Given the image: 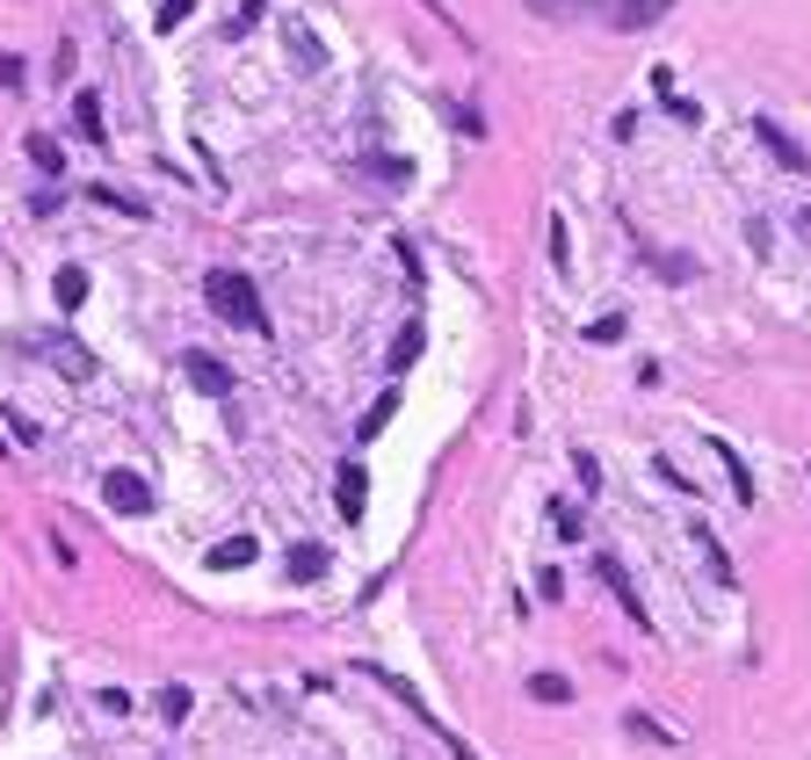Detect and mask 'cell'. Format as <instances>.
Segmentation results:
<instances>
[{
    "label": "cell",
    "mask_w": 811,
    "mask_h": 760,
    "mask_svg": "<svg viewBox=\"0 0 811 760\" xmlns=\"http://www.w3.org/2000/svg\"><path fill=\"white\" fill-rule=\"evenodd\" d=\"M182 370H189V384H196L204 398H232V370H224L210 348H189V355H182Z\"/></svg>",
    "instance_id": "cell-3"
},
{
    "label": "cell",
    "mask_w": 811,
    "mask_h": 760,
    "mask_svg": "<svg viewBox=\"0 0 811 760\" xmlns=\"http://www.w3.org/2000/svg\"><path fill=\"white\" fill-rule=\"evenodd\" d=\"M529 695L558 709V703H572V681H566V674H536V681H529Z\"/></svg>",
    "instance_id": "cell-17"
},
{
    "label": "cell",
    "mask_w": 811,
    "mask_h": 760,
    "mask_svg": "<svg viewBox=\"0 0 811 760\" xmlns=\"http://www.w3.org/2000/svg\"><path fill=\"white\" fill-rule=\"evenodd\" d=\"M414 355H420V327H406V333H398V348H392V370H406Z\"/></svg>",
    "instance_id": "cell-22"
},
{
    "label": "cell",
    "mask_w": 811,
    "mask_h": 760,
    "mask_svg": "<svg viewBox=\"0 0 811 760\" xmlns=\"http://www.w3.org/2000/svg\"><path fill=\"white\" fill-rule=\"evenodd\" d=\"M204 297H210V311H218V319H232L240 333H268V311H261L254 283H246L240 268H210V276H204Z\"/></svg>",
    "instance_id": "cell-1"
},
{
    "label": "cell",
    "mask_w": 811,
    "mask_h": 760,
    "mask_svg": "<svg viewBox=\"0 0 811 760\" xmlns=\"http://www.w3.org/2000/svg\"><path fill=\"white\" fill-rule=\"evenodd\" d=\"M551 268L572 276V240H566V218H551Z\"/></svg>",
    "instance_id": "cell-19"
},
{
    "label": "cell",
    "mask_w": 811,
    "mask_h": 760,
    "mask_svg": "<svg viewBox=\"0 0 811 760\" xmlns=\"http://www.w3.org/2000/svg\"><path fill=\"white\" fill-rule=\"evenodd\" d=\"M717 464H725V471H732V493H739V500H746V507H754V471H746V464H739V456H732V442H717Z\"/></svg>",
    "instance_id": "cell-16"
},
{
    "label": "cell",
    "mask_w": 811,
    "mask_h": 760,
    "mask_svg": "<svg viewBox=\"0 0 811 760\" xmlns=\"http://www.w3.org/2000/svg\"><path fill=\"white\" fill-rule=\"evenodd\" d=\"M73 123H80V139H95V145L109 139V123H102V102H95V95H73Z\"/></svg>",
    "instance_id": "cell-13"
},
{
    "label": "cell",
    "mask_w": 811,
    "mask_h": 760,
    "mask_svg": "<svg viewBox=\"0 0 811 760\" xmlns=\"http://www.w3.org/2000/svg\"><path fill=\"white\" fill-rule=\"evenodd\" d=\"M52 290H58V305H80V297H87V268H58V283H52Z\"/></svg>",
    "instance_id": "cell-18"
},
{
    "label": "cell",
    "mask_w": 811,
    "mask_h": 760,
    "mask_svg": "<svg viewBox=\"0 0 811 760\" xmlns=\"http://www.w3.org/2000/svg\"><path fill=\"white\" fill-rule=\"evenodd\" d=\"M529 15H551V22H602V0H529Z\"/></svg>",
    "instance_id": "cell-11"
},
{
    "label": "cell",
    "mask_w": 811,
    "mask_h": 760,
    "mask_svg": "<svg viewBox=\"0 0 811 760\" xmlns=\"http://www.w3.org/2000/svg\"><path fill=\"white\" fill-rule=\"evenodd\" d=\"M588 341H623V311H602V319L588 327Z\"/></svg>",
    "instance_id": "cell-23"
},
{
    "label": "cell",
    "mask_w": 811,
    "mask_h": 760,
    "mask_svg": "<svg viewBox=\"0 0 811 760\" xmlns=\"http://www.w3.org/2000/svg\"><path fill=\"white\" fill-rule=\"evenodd\" d=\"M36 355H44V363H58L73 384H87V377H95V355H87L80 341H36Z\"/></svg>",
    "instance_id": "cell-6"
},
{
    "label": "cell",
    "mask_w": 811,
    "mask_h": 760,
    "mask_svg": "<svg viewBox=\"0 0 811 760\" xmlns=\"http://www.w3.org/2000/svg\"><path fill=\"white\" fill-rule=\"evenodd\" d=\"M87 196H95V203H102V210H123V218H145V203H139V196H123L117 181H95V189H87Z\"/></svg>",
    "instance_id": "cell-15"
},
{
    "label": "cell",
    "mask_w": 811,
    "mask_h": 760,
    "mask_svg": "<svg viewBox=\"0 0 811 760\" xmlns=\"http://www.w3.org/2000/svg\"><path fill=\"white\" fill-rule=\"evenodd\" d=\"M327 543H291V558H283V572H291V580H327Z\"/></svg>",
    "instance_id": "cell-9"
},
{
    "label": "cell",
    "mask_w": 811,
    "mask_h": 760,
    "mask_svg": "<svg viewBox=\"0 0 811 760\" xmlns=\"http://www.w3.org/2000/svg\"><path fill=\"white\" fill-rule=\"evenodd\" d=\"M667 15H673V0H616V8H602L609 30H653Z\"/></svg>",
    "instance_id": "cell-4"
},
{
    "label": "cell",
    "mask_w": 811,
    "mask_h": 760,
    "mask_svg": "<svg viewBox=\"0 0 811 760\" xmlns=\"http://www.w3.org/2000/svg\"><path fill=\"white\" fill-rule=\"evenodd\" d=\"M189 15H196V0H167V8H160V30H182Z\"/></svg>",
    "instance_id": "cell-24"
},
{
    "label": "cell",
    "mask_w": 811,
    "mask_h": 760,
    "mask_svg": "<svg viewBox=\"0 0 811 760\" xmlns=\"http://www.w3.org/2000/svg\"><path fill=\"white\" fill-rule=\"evenodd\" d=\"M210 565H218V572H232V565H254V536H224L218 551H210Z\"/></svg>",
    "instance_id": "cell-14"
},
{
    "label": "cell",
    "mask_w": 811,
    "mask_h": 760,
    "mask_svg": "<svg viewBox=\"0 0 811 760\" xmlns=\"http://www.w3.org/2000/svg\"><path fill=\"white\" fill-rule=\"evenodd\" d=\"M689 536H695V551H703V565H710V580L717 587H739V572H732V558H725V543L710 536V521H689Z\"/></svg>",
    "instance_id": "cell-8"
},
{
    "label": "cell",
    "mask_w": 811,
    "mask_h": 760,
    "mask_svg": "<svg viewBox=\"0 0 811 760\" xmlns=\"http://www.w3.org/2000/svg\"><path fill=\"white\" fill-rule=\"evenodd\" d=\"M754 139H760V145H768V153H776V159H782V167H790V174H811V159H804V145H797V139H790V131H782V123H776V117H754Z\"/></svg>",
    "instance_id": "cell-5"
},
{
    "label": "cell",
    "mask_w": 811,
    "mask_h": 760,
    "mask_svg": "<svg viewBox=\"0 0 811 760\" xmlns=\"http://www.w3.org/2000/svg\"><path fill=\"white\" fill-rule=\"evenodd\" d=\"M22 153H30V167L66 174V153H58V139H52V131H30V139H22Z\"/></svg>",
    "instance_id": "cell-12"
},
{
    "label": "cell",
    "mask_w": 811,
    "mask_h": 760,
    "mask_svg": "<svg viewBox=\"0 0 811 760\" xmlns=\"http://www.w3.org/2000/svg\"><path fill=\"white\" fill-rule=\"evenodd\" d=\"M102 500L117 507V515H153V485H145L139 471H109V478H102Z\"/></svg>",
    "instance_id": "cell-2"
},
{
    "label": "cell",
    "mask_w": 811,
    "mask_h": 760,
    "mask_svg": "<svg viewBox=\"0 0 811 760\" xmlns=\"http://www.w3.org/2000/svg\"><path fill=\"white\" fill-rule=\"evenodd\" d=\"M333 500H341V515H348V521H363V500H370V478H363V464H348V471H341V485H333Z\"/></svg>",
    "instance_id": "cell-10"
},
{
    "label": "cell",
    "mask_w": 811,
    "mask_h": 760,
    "mask_svg": "<svg viewBox=\"0 0 811 760\" xmlns=\"http://www.w3.org/2000/svg\"><path fill=\"white\" fill-rule=\"evenodd\" d=\"M160 717L182 725V717H189V689H160Z\"/></svg>",
    "instance_id": "cell-20"
},
{
    "label": "cell",
    "mask_w": 811,
    "mask_h": 760,
    "mask_svg": "<svg viewBox=\"0 0 811 760\" xmlns=\"http://www.w3.org/2000/svg\"><path fill=\"white\" fill-rule=\"evenodd\" d=\"M645 254H653V246H645ZM653 268H659V276H667V283H689V276H695V268H689V261H681V254H653Z\"/></svg>",
    "instance_id": "cell-21"
},
{
    "label": "cell",
    "mask_w": 811,
    "mask_h": 760,
    "mask_svg": "<svg viewBox=\"0 0 811 760\" xmlns=\"http://www.w3.org/2000/svg\"><path fill=\"white\" fill-rule=\"evenodd\" d=\"M15 80H22V58H15V52H0V87H15Z\"/></svg>",
    "instance_id": "cell-25"
},
{
    "label": "cell",
    "mask_w": 811,
    "mask_h": 760,
    "mask_svg": "<svg viewBox=\"0 0 811 760\" xmlns=\"http://www.w3.org/2000/svg\"><path fill=\"white\" fill-rule=\"evenodd\" d=\"M594 572H602V587L616 594V608H623V616H631V623L645 630V608H638V587H631V572H623L616 558H594Z\"/></svg>",
    "instance_id": "cell-7"
}]
</instances>
